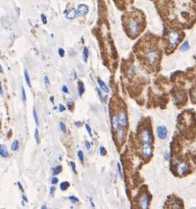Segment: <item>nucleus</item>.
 Masks as SVG:
<instances>
[{"instance_id":"19","label":"nucleus","mask_w":196,"mask_h":209,"mask_svg":"<svg viewBox=\"0 0 196 209\" xmlns=\"http://www.w3.org/2000/svg\"><path fill=\"white\" fill-rule=\"evenodd\" d=\"M88 58V49L87 47H85L83 49V59L84 61H87Z\"/></svg>"},{"instance_id":"39","label":"nucleus","mask_w":196,"mask_h":209,"mask_svg":"<svg viewBox=\"0 0 196 209\" xmlns=\"http://www.w3.org/2000/svg\"><path fill=\"white\" fill-rule=\"evenodd\" d=\"M65 109V106H64L63 104H60V105H59V110H60L61 112H63V111H64Z\"/></svg>"},{"instance_id":"3","label":"nucleus","mask_w":196,"mask_h":209,"mask_svg":"<svg viewBox=\"0 0 196 209\" xmlns=\"http://www.w3.org/2000/svg\"><path fill=\"white\" fill-rule=\"evenodd\" d=\"M145 57H146L147 60L150 62V64H154V63H156V62L158 60L159 54L156 50H152V49H151V50H149L146 52Z\"/></svg>"},{"instance_id":"27","label":"nucleus","mask_w":196,"mask_h":209,"mask_svg":"<svg viewBox=\"0 0 196 209\" xmlns=\"http://www.w3.org/2000/svg\"><path fill=\"white\" fill-rule=\"evenodd\" d=\"M78 156H79L80 161H81V162H83L84 155H83V152H82V151H79V152H78Z\"/></svg>"},{"instance_id":"13","label":"nucleus","mask_w":196,"mask_h":209,"mask_svg":"<svg viewBox=\"0 0 196 209\" xmlns=\"http://www.w3.org/2000/svg\"><path fill=\"white\" fill-rule=\"evenodd\" d=\"M0 155L4 158L8 156V151L5 145H0Z\"/></svg>"},{"instance_id":"4","label":"nucleus","mask_w":196,"mask_h":209,"mask_svg":"<svg viewBox=\"0 0 196 209\" xmlns=\"http://www.w3.org/2000/svg\"><path fill=\"white\" fill-rule=\"evenodd\" d=\"M140 140L142 144H151L152 137L150 130H143L140 133Z\"/></svg>"},{"instance_id":"7","label":"nucleus","mask_w":196,"mask_h":209,"mask_svg":"<svg viewBox=\"0 0 196 209\" xmlns=\"http://www.w3.org/2000/svg\"><path fill=\"white\" fill-rule=\"evenodd\" d=\"M64 15L65 17L67 19H73L76 17L77 15V12L74 8H69V9H66L64 12Z\"/></svg>"},{"instance_id":"28","label":"nucleus","mask_w":196,"mask_h":209,"mask_svg":"<svg viewBox=\"0 0 196 209\" xmlns=\"http://www.w3.org/2000/svg\"><path fill=\"white\" fill-rule=\"evenodd\" d=\"M69 200H71L73 203H78V202H79V199H78L77 197H74V196H71V197L69 198Z\"/></svg>"},{"instance_id":"18","label":"nucleus","mask_w":196,"mask_h":209,"mask_svg":"<svg viewBox=\"0 0 196 209\" xmlns=\"http://www.w3.org/2000/svg\"><path fill=\"white\" fill-rule=\"evenodd\" d=\"M84 91H85L84 85H83V83H82V82L80 81L79 82V94H80V95H81V96L83 94Z\"/></svg>"},{"instance_id":"33","label":"nucleus","mask_w":196,"mask_h":209,"mask_svg":"<svg viewBox=\"0 0 196 209\" xmlns=\"http://www.w3.org/2000/svg\"><path fill=\"white\" fill-rule=\"evenodd\" d=\"M41 19H42V21H43V24H47V19L46 16H45L44 14H42V15H41Z\"/></svg>"},{"instance_id":"22","label":"nucleus","mask_w":196,"mask_h":209,"mask_svg":"<svg viewBox=\"0 0 196 209\" xmlns=\"http://www.w3.org/2000/svg\"><path fill=\"white\" fill-rule=\"evenodd\" d=\"M61 170H62V167H61V166H57L56 168L52 169V172H53L54 175L59 174V173L61 172Z\"/></svg>"},{"instance_id":"26","label":"nucleus","mask_w":196,"mask_h":209,"mask_svg":"<svg viewBox=\"0 0 196 209\" xmlns=\"http://www.w3.org/2000/svg\"><path fill=\"white\" fill-rule=\"evenodd\" d=\"M118 170H119V176H120V177H121V179H123V177H124V176H123V171H122V169H121V166H120V163H118Z\"/></svg>"},{"instance_id":"1","label":"nucleus","mask_w":196,"mask_h":209,"mask_svg":"<svg viewBox=\"0 0 196 209\" xmlns=\"http://www.w3.org/2000/svg\"><path fill=\"white\" fill-rule=\"evenodd\" d=\"M169 44L171 48H174L180 40V35L176 30H171L169 34Z\"/></svg>"},{"instance_id":"17","label":"nucleus","mask_w":196,"mask_h":209,"mask_svg":"<svg viewBox=\"0 0 196 209\" xmlns=\"http://www.w3.org/2000/svg\"><path fill=\"white\" fill-rule=\"evenodd\" d=\"M24 75H25V80H26V82H27L28 86L29 87H31L32 85H31V81H30V78H29V75H28V70H25V71H24Z\"/></svg>"},{"instance_id":"41","label":"nucleus","mask_w":196,"mask_h":209,"mask_svg":"<svg viewBox=\"0 0 196 209\" xmlns=\"http://www.w3.org/2000/svg\"><path fill=\"white\" fill-rule=\"evenodd\" d=\"M54 191H55V187H53V186H52V187L50 188V194H51V195H53V194H54Z\"/></svg>"},{"instance_id":"14","label":"nucleus","mask_w":196,"mask_h":209,"mask_svg":"<svg viewBox=\"0 0 196 209\" xmlns=\"http://www.w3.org/2000/svg\"><path fill=\"white\" fill-rule=\"evenodd\" d=\"M118 132V140L119 142L121 144L124 141V139H125V132H124V130L123 129H119V131L117 132Z\"/></svg>"},{"instance_id":"8","label":"nucleus","mask_w":196,"mask_h":209,"mask_svg":"<svg viewBox=\"0 0 196 209\" xmlns=\"http://www.w3.org/2000/svg\"><path fill=\"white\" fill-rule=\"evenodd\" d=\"M118 117H119V125L122 127H126L127 125V118H126V112L121 111Z\"/></svg>"},{"instance_id":"20","label":"nucleus","mask_w":196,"mask_h":209,"mask_svg":"<svg viewBox=\"0 0 196 209\" xmlns=\"http://www.w3.org/2000/svg\"><path fill=\"white\" fill-rule=\"evenodd\" d=\"M187 49H189V43L187 41H186L182 45L180 46V50L184 51V50H187Z\"/></svg>"},{"instance_id":"11","label":"nucleus","mask_w":196,"mask_h":209,"mask_svg":"<svg viewBox=\"0 0 196 209\" xmlns=\"http://www.w3.org/2000/svg\"><path fill=\"white\" fill-rule=\"evenodd\" d=\"M77 14L80 16H85L88 12V7L85 5H80L77 9Z\"/></svg>"},{"instance_id":"30","label":"nucleus","mask_w":196,"mask_h":209,"mask_svg":"<svg viewBox=\"0 0 196 209\" xmlns=\"http://www.w3.org/2000/svg\"><path fill=\"white\" fill-rule=\"evenodd\" d=\"M100 155H102V156L106 155V150H105V148H104L103 146H101V147H100Z\"/></svg>"},{"instance_id":"5","label":"nucleus","mask_w":196,"mask_h":209,"mask_svg":"<svg viewBox=\"0 0 196 209\" xmlns=\"http://www.w3.org/2000/svg\"><path fill=\"white\" fill-rule=\"evenodd\" d=\"M141 153L143 157L149 158L152 155V146L150 144H142V148H141Z\"/></svg>"},{"instance_id":"24","label":"nucleus","mask_w":196,"mask_h":209,"mask_svg":"<svg viewBox=\"0 0 196 209\" xmlns=\"http://www.w3.org/2000/svg\"><path fill=\"white\" fill-rule=\"evenodd\" d=\"M33 115H34V118H35V121H36V125H39V118H38L37 112H36V109H34V110H33Z\"/></svg>"},{"instance_id":"12","label":"nucleus","mask_w":196,"mask_h":209,"mask_svg":"<svg viewBox=\"0 0 196 209\" xmlns=\"http://www.w3.org/2000/svg\"><path fill=\"white\" fill-rule=\"evenodd\" d=\"M112 128L115 132H118L119 129V117L117 115H114L112 117Z\"/></svg>"},{"instance_id":"42","label":"nucleus","mask_w":196,"mask_h":209,"mask_svg":"<svg viewBox=\"0 0 196 209\" xmlns=\"http://www.w3.org/2000/svg\"><path fill=\"white\" fill-rule=\"evenodd\" d=\"M0 94H1V95H4V92H3V88H2L1 83H0Z\"/></svg>"},{"instance_id":"38","label":"nucleus","mask_w":196,"mask_h":209,"mask_svg":"<svg viewBox=\"0 0 196 209\" xmlns=\"http://www.w3.org/2000/svg\"><path fill=\"white\" fill-rule=\"evenodd\" d=\"M85 145H86V148L88 149V150H89L90 149V143L88 142V141H86V143H85Z\"/></svg>"},{"instance_id":"37","label":"nucleus","mask_w":196,"mask_h":209,"mask_svg":"<svg viewBox=\"0 0 196 209\" xmlns=\"http://www.w3.org/2000/svg\"><path fill=\"white\" fill-rule=\"evenodd\" d=\"M57 182H58V179L57 177H53L52 180H51V183L52 184H56V183H57Z\"/></svg>"},{"instance_id":"43","label":"nucleus","mask_w":196,"mask_h":209,"mask_svg":"<svg viewBox=\"0 0 196 209\" xmlns=\"http://www.w3.org/2000/svg\"><path fill=\"white\" fill-rule=\"evenodd\" d=\"M18 185H19V188L21 190V191H22V192H24V190H23V188H22V186H21V183L19 182L18 183Z\"/></svg>"},{"instance_id":"15","label":"nucleus","mask_w":196,"mask_h":209,"mask_svg":"<svg viewBox=\"0 0 196 209\" xmlns=\"http://www.w3.org/2000/svg\"><path fill=\"white\" fill-rule=\"evenodd\" d=\"M97 82H98V84H99L100 88H101L103 92H105V93H108V92H109V88H108V87L106 86V84H105V83H104L102 80L98 79V80H97Z\"/></svg>"},{"instance_id":"6","label":"nucleus","mask_w":196,"mask_h":209,"mask_svg":"<svg viewBox=\"0 0 196 209\" xmlns=\"http://www.w3.org/2000/svg\"><path fill=\"white\" fill-rule=\"evenodd\" d=\"M139 205L140 208H148L149 207V198L147 194H143L139 200Z\"/></svg>"},{"instance_id":"44","label":"nucleus","mask_w":196,"mask_h":209,"mask_svg":"<svg viewBox=\"0 0 196 209\" xmlns=\"http://www.w3.org/2000/svg\"><path fill=\"white\" fill-rule=\"evenodd\" d=\"M194 100L196 101V91L194 92Z\"/></svg>"},{"instance_id":"23","label":"nucleus","mask_w":196,"mask_h":209,"mask_svg":"<svg viewBox=\"0 0 196 209\" xmlns=\"http://www.w3.org/2000/svg\"><path fill=\"white\" fill-rule=\"evenodd\" d=\"M35 139L36 140V143L39 144L40 143V137H39V131H38L37 128H36V130H35Z\"/></svg>"},{"instance_id":"9","label":"nucleus","mask_w":196,"mask_h":209,"mask_svg":"<svg viewBox=\"0 0 196 209\" xmlns=\"http://www.w3.org/2000/svg\"><path fill=\"white\" fill-rule=\"evenodd\" d=\"M167 133H168V130H167V128L165 127V126L162 125V126H159L157 128V134H158L159 139H164L166 138V136H167Z\"/></svg>"},{"instance_id":"35","label":"nucleus","mask_w":196,"mask_h":209,"mask_svg":"<svg viewBox=\"0 0 196 209\" xmlns=\"http://www.w3.org/2000/svg\"><path fill=\"white\" fill-rule=\"evenodd\" d=\"M71 166H72V169H73V171L74 173H76L77 171H76V166H75V163H74V162H71Z\"/></svg>"},{"instance_id":"29","label":"nucleus","mask_w":196,"mask_h":209,"mask_svg":"<svg viewBox=\"0 0 196 209\" xmlns=\"http://www.w3.org/2000/svg\"><path fill=\"white\" fill-rule=\"evenodd\" d=\"M60 128H61V131L63 132H66V127H65V124L63 123V122H60Z\"/></svg>"},{"instance_id":"2","label":"nucleus","mask_w":196,"mask_h":209,"mask_svg":"<svg viewBox=\"0 0 196 209\" xmlns=\"http://www.w3.org/2000/svg\"><path fill=\"white\" fill-rule=\"evenodd\" d=\"M128 29L130 31L131 35L132 36H136L139 34L140 27H139V23L135 19H132L128 22Z\"/></svg>"},{"instance_id":"16","label":"nucleus","mask_w":196,"mask_h":209,"mask_svg":"<svg viewBox=\"0 0 196 209\" xmlns=\"http://www.w3.org/2000/svg\"><path fill=\"white\" fill-rule=\"evenodd\" d=\"M19 140H14L13 142H12V151H17L18 149H19Z\"/></svg>"},{"instance_id":"32","label":"nucleus","mask_w":196,"mask_h":209,"mask_svg":"<svg viewBox=\"0 0 196 209\" xmlns=\"http://www.w3.org/2000/svg\"><path fill=\"white\" fill-rule=\"evenodd\" d=\"M58 54H59V56L61 57H63L64 56H65V50H63V49H58Z\"/></svg>"},{"instance_id":"21","label":"nucleus","mask_w":196,"mask_h":209,"mask_svg":"<svg viewBox=\"0 0 196 209\" xmlns=\"http://www.w3.org/2000/svg\"><path fill=\"white\" fill-rule=\"evenodd\" d=\"M68 187H69V183L68 182H63L60 184V189L62 191H65Z\"/></svg>"},{"instance_id":"36","label":"nucleus","mask_w":196,"mask_h":209,"mask_svg":"<svg viewBox=\"0 0 196 209\" xmlns=\"http://www.w3.org/2000/svg\"><path fill=\"white\" fill-rule=\"evenodd\" d=\"M62 90H63V92H64V93H65V94H68V93H69V90H68V88H67V87H66L65 85H64V86H63V87H62Z\"/></svg>"},{"instance_id":"34","label":"nucleus","mask_w":196,"mask_h":209,"mask_svg":"<svg viewBox=\"0 0 196 209\" xmlns=\"http://www.w3.org/2000/svg\"><path fill=\"white\" fill-rule=\"evenodd\" d=\"M44 82H45L46 87H49V86H50V81H49V78H48L47 76H44Z\"/></svg>"},{"instance_id":"25","label":"nucleus","mask_w":196,"mask_h":209,"mask_svg":"<svg viewBox=\"0 0 196 209\" xmlns=\"http://www.w3.org/2000/svg\"><path fill=\"white\" fill-rule=\"evenodd\" d=\"M21 95H22V101H26V100H27L26 92H25V89H24L23 87H21Z\"/></svg>"},{"instance_id":"45","label":"nucleus","mask_w":196,"mask_h":209,"mask_svg":"<svg viewBox=\"0 0 196 209\" xmlns=\"http://www.w3.org/2000/svg\"><path fill=\"white\" fill-rule=\"evenodd\" d=\"M0 73H3V69H2L1 65H0Z\"/></svg>"},{"instance_id":"10","label":"nucleus","mask_w":196,"mask_h":209,"mask_svg":"<svg viewBox=\"0 0 196 209\" xmlns=\"http://www.w3.org/2000/svg\"><path fill=\"white\" fill-rule=\"evenodd\" d=\"M177 170L179 175H184L188 170V165L186 163H179L177 164Z\"/></svg>"},{"instance_id":"31","label":"nucleus","mask_w":196,"mask_h":209,"mask_svg":"<svg viewBox=\"0 0 196 209\" xmlns=\"http://www.w3.org/2000/svg\"><path fill=\"white\" fill-rule=\"evenodd\" d=\"M85 126H86V128H87V131H88V132L89 133V135L92 137V131H91V128H90V126H89L88 124H86V125H85Z\"/></svg>"},{"instance_id":"40","label":"nucleus","mask_w":196,"mask_h":209,"mask_svg":"<svg viewBox=\"0 0 196 209\" xmlns=\"http://www.w3.org/2000/svg\"><path fill=\"white\" fill-rule=\"evenodd\" d=\"M164 159H165L166 161H169V152H166V153H165V155H164Z\"/></svg>"},{"instance_id":"46","label":"nucleus","mask_w":196,"mask_h":209,"mask_svg":"<svg viewBox=\"0 0 196 209\" xmlns=\"http://www.w3.org/2000/svg\"><path fill=\"white\" fill-rule=\"evenodd\" d=\"M23 199H24V200H25V201H28V200H27V198H26L25 196H23Z\"/></svg>"}]
</instances>
